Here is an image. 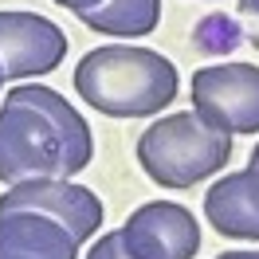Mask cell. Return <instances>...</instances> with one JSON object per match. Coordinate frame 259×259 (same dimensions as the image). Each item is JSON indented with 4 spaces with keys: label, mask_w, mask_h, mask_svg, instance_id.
Returning <instances> with one entry per match:
<instances>
[{
    "label": "cell",
    "mask_w": 259,
    "mask_h": 259,
    "mask_svg": "<svg viewBox=\"0 0 259 259\" xmlns=\"http://www.w3.org/2000/svg\"><path fill=\"white\" fill-rule=\"evenodd\" d=\"M193 44H196V51H204V55H228V51H236L243 44V28H240L236 16L212 12V16H204L193 28Z\"/></svg>",
    "instance_id": "cell-12"
},
{
    "label": "cell",
    "mask_w": 259,
    "mask_h": 259,
    "mask_svg": "<svg viewBox=\"0 0 259 259\" xmlns=\"http://www.w3.org/2000/svg\"><path fill=\"white\" fill-rule=\"evenodd\" d=\"M193 110L224 134L259 130V67L216 63L193 75Z\"/></svg>",
    "instance_id": "cell-4"
},
{
    "label": "cell",
    "mask_w": 259,
    "mask_h": 259,
    "mask_svg": "<svg viewBox=\"0 0 259 259\" xmlns=\"http://www.w3.org/2000/svg\"><path fill=\"white\" fill-rule=\"evenodd\" d=\"M236 20L243 28V39L259 51V0H240L236 4Z\"/></svg>",
    "instance_id": "cell-14"
},
{
    "label": "cell",
    "mask_w": 259,
    "mask_h": 259,
    "mask_svg": "<svg viewBox=\"0 0 259 259\" xmlns=\"http://www.w3.org/2000/svg\"><path fill=\"white\" fill-rule=\"evenodd\" d=\"M79 240L59 220L39 212L0 216V259H75Z\"/></svg>",
    "instance_id": "cell-9"
},
{
    "label": "cell",
    "mask_w": 259,
    "mask_h": 259,
    "mask_svg": "<svg viewBox=\"0 0 259 259\" xmlns=\"http://www.w3.org/2000/svg\"><path fill=\"white\" fill-rule=\"evenodd\" d=\"M232 157V134L208 126L196 110L157 118L138 138V165L161 189H193Z\"/></svg>",
    "instance_id": "cell-2"
},
{
    "label": "cell",
    "mask_w": 259,
    "mask_h": 259,
    "mask_svg": "<svg viewBox=\"0 0 259 259\" xmlns=\"http://www.w3.org/2000/svg\"><path fill=\"white\" fill-rule=\"evenodd\" d=\"M4 212H39V216H51V220H59L79 243L98 236L102 216H106L95 189L75 185V181H67V177L12 185L8 193H0V216H4Z\"/></svg>",
    "instance_id": "cell-5"
},
{
    "label": "cell",
    "mask_w": 259,
    "mask_h": 259,
    "mask_svg": "<svg viewBox=\"0 0 259 259\" xmlns=\"http://www.w3.org/2000/svg\"><path fill=\"white\" fill-rule=\"evenodd\" d=\"M0 87H4V67H0Z\"/></svg>",
    "instance_id": "cell-18"
},
{
    "label": "cell",
    "mask_w": 259,
    "mask_h": 259,
    "mask_svg": "<svg viewBox=\"0 0 259 259\" xmlns=\"http://www.w3.org/2000/svg\"><path fill=\"white\" fill-rule=\"evenodd\" d=\"M59 8H67V12H75V16H82V12H95L102 0H55Z\"/></svg>",
    "instance_id": "cell-15"
},
{
    "label": "cell",
    "mask_w": 259,
    "mask_h": 259,
    "mask_svg": "<svg viewBox=\"0 0 259 259\" xmlns=\"http://www.w3.org/2000/svg\"><path fill=\"white\" fill-rule=\"evenodd\" d=\"M55 177L71 181L63 138L55 134V126L39 110L4 98V110H0V181L12 189V185L55 181Z\"/></svg>",
    "instance_id": "cell-3"
},
{
    "label": "cell",
    "mask_w": 259,
    "mask_h": 259,
    "mask_svg": "<svg viewBox=\"0 0 259 259\" xmlns=\"http://www.w3.org/2000/svg\"><path fill=\"white\" fill-rule=\"evenodd\" d=\"M67 59V35L59 24L35 12H0V67L4 79L48 75Z\"/></svg>",
    "instance_id": "cell-7"
},
{
    "label": "cell",
    "mask_w": 259,
    "mask_h": 259,
    "mask_svg": "<svg viewBox=\"0 0 259 259\" xmlns=\"http://www.w3.org/2000/svg\"><path fill=\"white\" fill-rule=\"evenodd\" d=\"M87 259H134L126 240H122V228H118V232H102L95 240V247L87 251Z\"/></svg>",
    "instance_id": "cell-13"
},
{
    "label": "cell",
    "mask_w": 259,
    "mask_h": 259,
    "mask_svg": "<svg viewBox=\"0 0 259 259\" xmlns=\"http://www.w3.org/2000/svg\"><path fill=\"white\" fill-rule=\"evenodd\" d=\"M216 259H259V251H224V255Z\"/></svg>",
    "instance_id": "cell-16"
},
{
    "label": "cell",
    "mask_w": 259,
    "mask_h": 259,
    "mask_svg": "<svg viewBox=\"0 0 259 259\" xmlns=\"http://www.w3.org/2000/svg\"><path fill=\"white\" fill-rule=\"evenodd\" d=\"M122 240L134 259H193L200 251V224L177 200H149L126 216Z\"/></svg>",
    "instance_id": "cell-6"
},
{
    "label": "cell",
    "mask_w": 259,
    "mask_h": 259,
    "mask_svg": "<svg viewBox=\"0 0 259 259\" xmlns=\"http://www.w3.org/2000/svg\"><path fill=\"white\" fill-rule=\"evenodd\" d=\"M75 91L106 118H149L177 98L181 79L161 51L138 44H102L79 59Z\"/></svg>",
    "instance_id": "cell-1"
},
{
    "label": "cell",
    "mask_w": 259,
    "mask_h": 259,
    "mask_svg": "<svg viewBox=\"0 0 259 259\" xmlns=\"http://www.w3.org/2000/svg\"><path fill=\"white\" fill-rule=\"evenodd\" d=\"M204 220L220 236L259 240V165L224 177L204 193Z\"/></svg>",
    "instance_id": "cell-8"
},
{
    "label": "cell",
    "mask_w": 259,
    "mask_h": 259,
    "mask_svg": "<svg viewBox=\"0 0 259 259\" xmlns=\"http://www.w3.org/2000/svg\"><path fill=\"white\" fill-rule=\"evenodd\" d=\"M8 102H20V106H32L48 118L55 134L63 138V149H67V169H71V177L82 173L91 157H95V138H91V126H87V118H82L71 102H67L59 91H51V87H39V82H28V87H12L8 91Z\"/></svg>",
    "instance_id": "cell-10"
},
{
    "label": "cell",
    "mask_w": 259,
    "mask_h": 259,
    "mask_svg": "<svg viewBox=\"0 0 259 259\" xmlns=\"http://www.w3.org/2000/svg\"><path fill=\"white\" fill-rule=\"evenodd\" d=\"M79 20L98 35L138 39L161 24V0H102L95 12H82Z\"/></svg>",
    "instance_id": "cell-11"
},
{
    "label": "cell",
    "mask_w": 259,
    "mask_h": 259,
    "mask_svg": "<svg viewBox=\"0 0 259 259\" xmlns=\"http://www.w3.org/2000/svg\"><path fill=\"white\" fill-rule=\"evenodd\" d=\"M247 165H259V142H255V149H251V157H247Z\"/></svg>",
    "instance_id": "cell-17"
}]
</instances>
